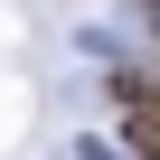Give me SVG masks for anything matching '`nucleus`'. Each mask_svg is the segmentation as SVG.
I'll return each instance as SVG.
<instances>
[{
    "label": "nucleus",
    "mask_w": 160,
    "mask_h": 160,
    "mask_svg": "<svg viewBox=\"0 0 160 160\" xmlns=\"http://www.w3.org/2000/svg\"><path fill=\"white\" fill-rule=\"evenodd\" d=\"M122 151H132V160H160V104H132V122H122Z\"/></svg>",
    "instance_id": "1"
},
{
    "label": "nucleus",
    "mask_w": 160,
    "mask_h": 160,
    "mask_svg": "<svg viewBox=\"0 0 160 160\" xmlns=\"http://www.w3.org/2000/svg\"><path fill=\"white\" fill-rule=\"evenodd\" d=\"M132 10H141V19H151V28H160V0H132Z\"/></svg>",
    "instance_id": "2"
}]
</instances>
